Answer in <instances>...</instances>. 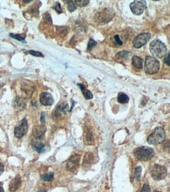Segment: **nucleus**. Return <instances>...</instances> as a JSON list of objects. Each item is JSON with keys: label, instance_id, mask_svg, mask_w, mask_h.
Returning <instances> with one entry per match:
<instances>
[{"label": "nucleus", "instance_id": "nucleus-1", "mask_svg": "<svg viewBox=\"0 0 170 192\" xmlns=\"http://www.w3.org/2000/svg\"><path fill=\"white\" fill-rule=\"evenodd\" d=\"M134 155L139 161H148L154 156L155 151L152 148L147 146L138 147L134 150Z\"/></svg>", "mask_w": 170, "mask_h": 192}, {"label": "nucleus", "instance_id": "nucleus-2", "mask_svg": "<svg viewBox=\"0 0 170 192\" xmlns=\"http://www.w3.org/2000/svg\"><path fill=\"white\" fill-rule=\"evenodd\" d=\"M150 51L154 58H161L166 55L167 48L163 42L156 39L150 44Z\"/></svg>", "mask_w": 170, "mask_h": 192}, {"label": "nucleus", "instance_id": "nucleus-3", "mask_svg": "<svg viewBox=\"0 0 170 192\" xmlns=\"http://www.w3.org/2000/svg\"><path fill=\"white\" fill-rule=\"evenodd\" d=\"M166 133L164 129L157 127L147 138V142L151 145H158L164 142L166 139Z\"/></svg>", "mask_w": 170, "mask_h": 192}, {"label": "nucleus", "instance_id": "nucleus-4", "mask_svg": "<svg viewBox=\"0 0 170 192\" xmlns=\"http://www.w3.org/2000/svg\"><path fill=\"white\" fill-rule=\"evenodd\" d=\"M160 63L156 59L148 56L145 62V71L150 75H154L158 72L160 69Z\"/></svg>", "mask_w": 170, "mask_h": 192}, {"label": "nucleus", "instance_id": "nucleus-5", "mask_svg": "<svg viewBox=\"0 0 170 192\" xmlns=\"http://www.w3.org/2000/svg\"><path fill=\"white\" fill-rule=\"evenodd\" d=\"M152 178L156 181H160L164 179L166 177L167 175V171L166 168L164 166L156 164L153 167L151 171Z\"/></svg>", "mask_w": 170, "mask_h": 192}, {"label": "nucleus", "instance_id": "nucleus-6", "mask_svg": "<svg viewBox=\"0 0 170 192\" xmlns=\"http://www.w3.org/2000/svg\"><path fill=\"white\" fill-rule=\"evenodd\" d=\"M95 133L92 126H86L85 127L83 133L84 142L86 145H93L95 140Z\"/></svg>", "mask_w": 170, "mask_h": 192}, {"label": "nucleus", "instance_id": "nucleus-7", "mask_svg": "<svg viewBox=\"0 0 170 192\" xmlns=\"http://www.w3.org/2000/svg\"><path fill=\"white\" fill-rule=\"evenodd\" d=\"M28 131V125L27 119H23L20 123L14 129V134L16 137L20 139L27 134Z\"/></svg>", "mask_w": 170, "mask_h": 192}, {"label": "nucleus", "instance_id": "nucleus-8", "mask_svg": "<svg viewBox=\"0 0 170 192\" xmlns=\"http://www.w3.org/2000/svg\"><path fill=\"white\" fill-rule=\"evenodd\" d=\"M147 7L146 2L144 0L135 1L130 4V8L133 14L135 15H140L143 13Z\"/></svg>", "mask_w": 170, "mask_h": 192}, {"label": "nucleus", "instance_id": "nucleus-9", "mask_svg": "<svg viewBox=\"0 0 170 192\" xmlns=\"http://www.w3.org/2000/svg\"><path fill=\"white\" fill-rule=\"evenodd\" d=\"M151 36V35L149 33H144L139 34L133 41V46L134 47L137 49L142 47L144 45L146 44Z\"/></svg>", "mask_w": 170, "mask_h": 192}, {"label": "nucleus", "instance_id": "nucleus-10", "mask_svg": "<svg viewBox=\"0 0 170 192\" xmlns=\"http://www.w3.org/2000/svg\"><path fill=\"white\" fill-rule=\"evenodd\" d=\"M80 156L78 155L72 156L68 160L67 164V168L68 170L74 172L77 169L80 164Z\"/></svg>", "mask_w": 170, "mask_h": 192}, {"label": "nucleus", "instance_id": "nucleus-11", "mask_svg": "<svg viewBox=\"0 0 170 192\" xmlns=\"http://www.w3.org/2000/svg\"><path fill=\"white\" fill-rule=\"evenodd\" d=\"M39 100L40 103L45 106H51L54 102V99L53 96L48 92L42 93L40 95Z\"/></svg>", "mask_w": 170, "mask_h": 192}, {"label": "nucleus", "instance_id": "nucleus-12", "mask_svg": "<svg viewBox=\"0 0 170 192\" xmlns=\"http://www.w3.org/2000/svg\"><path fill=\"white\" fill-rule=\"evenodd\" d=\"M68 109H69V106L67 104L64 102L60 103L58 106L56 107L54 112V115L57 117L63 116L67 113Z\"/></svg>", "mask_w": 170, "mask_h": 192}, {"label": "nucleus", "instance_id": "nucleus-13", "mask_svg": "<svg viewBox=\"0 0 170 192\" xmlns=\"http://www.w3.org/2000/svg\"><path fill=\"white\" fill-rule=\"evenodd\" d=\"M21 184V179L19 176H17L15 178L11 180L9 184V190L11 192H16L19 189Z\"/></svg>", "mask_w": 170, "mask_h": 192}, {"label": "nucleus", "instance_id": "nucleus-14", "mask_svg": "<svg viewBox=\"0 0 170 192\" xmlns=\"http://www.w3.org/2000/svg\"><path fill=\"white\" fill-rule=\"evenodd\" d=\"M45 131L46 128L44 125L35 126L33 129V135L38 139H40L44 136Z\"/></svg>", "mask_w": 170, "mask_h": 192}, {"label": "nucleus", "instance_id": "nucleus-15", "mask_svg": "<svg viewBox=\"0 0 170 192\" xmlns=\"http://www.w3.org/2000/svg\"><path fill=\"white\" fill-rule=\"evenodd\" d=\"M32 146L33 149L39 153H44L45 151V146L42 142L38 141L33 142Z\"/></svg>", "mask_w": 170, "mask_h": 192}, {"label": "nucleus", "instance_id": "nucleus-16", "mask_svg": "<svg viewBox=\"0 0 170 192\" xmlns=\"http://www.w3.org/2000/svg\"><path fill=\"white\" fill-rule=\"evenodd\" d=\"M14 105L16 108L20 110H23L26 106V101L24 98L21 97H16V99L15 100Z\"/></svg>", "mask_w": 170, "mask_h": 192}, {"label": "nucleus", "instance_id": "nucleus-17", "mask_svg": "<svg viewBox=\"0 0 170 192\" xmlns=\"http://www.w3.org/2000/svg\"><path fill=\"white\" fill-rule=\"evenodd\" d=\"M77 85L80 87L81 90L82 91V94L86 99H91L93 98V95L92 93L90 90L86 89L83 84H77Z\"/></svg>", "mask_w": 170, "mask_h": 192}, {"label": "nucleus", "instance_id": "nucleus-18", "mask_svg": "<svg viewBox=\"0 0 170 192\" xmlns=\"http://www.w3.org/2000/svg\"><path fill=\"white\" fill-rule=\"evenodd\" d=\"M94 156L91 153H88L85 154L83 159V164L85 166H90L94 162Z\"/></svg>", "mask_w": 170, "mask_h": 192}, {"label": "nucleus", "instance_id": "nucleus-19", "mask_svg": "<svg viewBox=\"0 0 170 192\" xmlns=\"http://www.w3.org/2000/svg\"><path fill=\"white\" fill-rule=\"evenodd\" d=\"M132 64L134 66L138 69H142L143 68V60L137 56H133L132 59Z\"/></svg>", "mask_w": 170, "mask_h": 192}, {"label": "nucleus", "instance_id": "nucleus-20", "mask_svg": "<svg viewBox=\"0 0 170 192\" xmlns=\"http://www.w3.org/2000/svg\"><path fill=\"white\" fill-rule=\"evenodd\" d=\"M141 172H142V168L140 166L135 168V171L134 173L133 179L134 184L137 183L140 180Z\"/></svg>", "mask_w": 170, "mask_h": 192}, {"label": "nucleus", "instance_id": "nucleus-21", "mask_svg": "<svg viewBox=\"0 0 170 192\" xmlns=\"http://www.w3.org/2000/svg\"><path fill=\"white\" fill-rule=\"evenodd\" d=\"M129 101V98L124 93H120L117 97V101L120 104H126Z\"/></svg>", "mask_w": 170, "mask_h": 192}, {"label": "nucleus", "instance_id": "nucleus-22", "mask_svg": "<svg viewBox=\"0 0 170 192\" xmlns=\"http://www.w3.org/2000/svg\"><path fill=\"white\" fill-rule=\"evenodd\" d=\"M41 178L43 181H46V182H51V181H53V179H54V174L53 172H49V173L42 175Z\"/></svg>", "mask_w": 170, "mask_h": 192}, {"label": "nucleus", "instance_id": "nucleus-23", "mask_svg": "<svg viewBox=\"0 0 170 192\" xmlns=\"http://www.w3.org/2000/svg\"><path fill=\"white\" fill-rule=\"evenodd\" d=\"M67 9L70 12H73L76 10V6L73 1H66Z\"/></svg>", "mask_w": 170, "mask_h": 192}, {"label": "nucleus", "instance_id": "nucleus-24", "mask_svg": "<svg viewBox=\"0 0 170 192\" xmlns=\"http://www.w3.org/2000/svg\"><path fill=\"white\" fill-rule=\"evenodd\" d=\"M129 54H130V53L129 52H126V51L120 52L116 54V57L117 59L120 58L127 59L128 57Z\"/></svg>", "mask_w": 170, "mask_h": 192}, {"label": "nucleus", "instance_id": "nucleus-25", "mask_svg": "<svg viewBox=\"0 0 170 192\" xmlns=\"http://www.w3.org/2000/svg\"><path fill=\"white\" fill-rule=\"evenodd\" d=\"M90 1L88 0H76L75 1V3L76 4V5L80 7H82L86 6L87 5V4L89 3Z\"/></svg>", "mask_w": 170, "mask_h": 192}, {"label": "nucleus", "instance_id": "nucleus-26", "mask_svg": "<svg viewBox=\"0 0 170 192\" xmlns=\"http://www.w3.org/2000/svg\"><path fill=\"white\" fill-rule=\"evenodd\" d=\"M97 44V42H95L94 40H93L92 39H90V41L88 42V47H87V50H90L92 49L93 47H94Z\"/></svg>", "mask_w": 170, "mask_h": 192}, {"label": "nucleus", "instance_id": "nucleus-27", "mask_svg": "<svg viewBox=\"0 0 170 192\" xmlns=\"http://www.w3.org/2000/svg\"><path fill=\"white\" fill-rule=\"evenodd\" d=\"M29 53L30 54V55H33V56H35V57H44L43 54L42 53L39 52H37V51H33V50H30L29 51Z\"/></svg>", "mask_w": 170, "mask_h": 192}, {"label": "nucleus", "instance_id": "nucleus-28", "mask_svg": "<svg viewBox=\"0 0 170 192\" xmlns=\"http://www.w3.org/2000/svg\"><path fill=\"white\" fill-rule=\"evenodd\" d=\"M141 192H151L150 186L147 184H144L143 186L141 189Z\"/></svg>", "mask_w": 170, "mask_h": 192}, {"label": "nucleus", "instance_id": "nucleus-29", "mask_svg": "<svg viewBox=\"0 0 170 192\" xmlns=\"http://www.w3.org/2000/svg\"><path fill=\"white\" fill-rule=\"evenodd\" d=\"M10 36L11 37L17 40L18 41H21V42H25V38L20 36L19 35H14L13 34H11Z\"/></svg>", "mask_w": 170, "mask_h": 192}, {"label": "nucleus", "instance_id": "nucleus-30", "mask_svg": "<svg viewBox=\"0 0 170 192\" xmlns=\"http://www.w3.org/2000/svg\"><path fill=\"white\" fill-rule=\"evenodd\" d=\"M53 9L58 13H62V8H61V5L58 2H57L56 4H54Z\"/></svg>", "mask_w": 170, "mask_h": 192}, {"label": "nucleus", "instance_id": "nucleus-31", "mask_svg": "<svg viewBox=\"0 0 170 192\" xmlns=\"http://www.w3.org/2000/svg\"><path fill=\"white\" fill-rule=\"evenodd\" d=\"M114 38L115 41H116L118 45H120V46L123 45V42L121 41V40L120 39V37L118 35H115Z\"/></svg>", "mask_w": 170, "mask_h": 192}, {"label": "nucleus", "instance_id": "nucleus-32", "mask_svg": "<svg viewBox=\"0 0 170 192\" xmlns=\"http://www.w3.org/2000/svg\"><path fill=\"white\" fill-rule=\"evenodd\" d=\"M40 121H41V123H42V125L44 126L45 123V114L44 113L42 112L41 114V117H40Z\"/></svg>", "mask_w": 170, "mask_h": 192}, {"label": "nucleus", "instance_id": "nucleus-33", "mask_svg": "<svg viewBox=\"0 0 170 192\" xmlns=\"http://www.w3.org/2000/svg\"><path fill=\"white\" fill-rule=\"evenodd\" d=\"M169 53H168L167 55L166 56L165 59H164V62H165V64H166L168 66H170V64H169Z\"/></svg>", "mask_w": 170, "mask_h": 192}, {"label": "nucleus", "instance_id": "nucleus-34", "mask_svg": "<svg viewBox=\"0 0 170 192\" xmlns=\"http://www.w3.org/2000/svg\"><path fill=\"white\" fill-rule=\"evenodd\" d=\"M5 170L4 165L1 163H0V176L3 174Z\"/></svg>", "mask_w": 170, "mask_h": 192}, {"label": "nucleus", "instance_id": "nucleus-35", "mask_svg": "<svg viewBox=\"0 0 170 192\" xmlns=\"http://www.w3.org/2000/svg\"><path fill=\"white\" fill-rule=\"evenodd\" d=\"M47 192L46 190L44 189L40 188L38 190V192Z\"/></svg>", "mask_w": 170, "mask_h": 192}, {"label": "nucleus", "instance_id": "nucleus-36", "mask_svg": "<svg viewBox=\"0 0 170 192\" xmlns=\"http://www.w3.org/2000/svg\"><path fill=\"white\" fill-rule=\"evenodd\" d=\"M0 192H5L4 191V189L3 188V187L0 186Z\"/></svg>", "mask_w": 170, "mask_h": 192}, {"label": "nucleus", "instance_id": "nucleus-37", "mask_svg": "<svg viewBox=\"0 0 170 192\" xmlns=\"http://www.w3.org/2000/svg\"><path fill=\"white\" fill-rule=\"evenodd\" d=\"M30 1H24V2H25V3H30Z\"/></svg>", "mask_w": 170, "mask_h": 192}, {"label": "nucleus", "instance_id": "nucleus-38", "mask_svg": "<svg viewBox=\"0 0 170 192\" xmlns=\"http://www.w3.org/2000/svg\"><path fill=\"white\" fill-rule=\"evenodd\" d=\"M3 85H4L3 84H0V88H2L3 86Z\"/></svg>", "mask_w": 170, "mask_h": 192}, {"label": "nucleus", "instance_id": "nucleus-39", "mask_svg": "<svg viewBox=\"0 0 170 192\" xmlns=\"http://www.w3.org/2000/svg\"><path fill=\"white\" fill-rule=\"evenodd\" d=\"M154 192H160V191H154Z\"/></svg>", "mask_w": 170, "mask_h": 192}]
</instances>
